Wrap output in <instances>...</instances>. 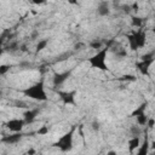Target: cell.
I'll use <instances>...</instances> for the list:
<instances>
[{
	"mask_svg": "<svg viewBox=\"0 0 155 155\" xmlns=\"http://www.w3.org/2000/svg\"><path fill=\"white\" fill-rule=\"evenodd\" d=\"M21 92L25 97H29V98L35 99V101H39V102L47 101V96H46V92H45V88H44V81L42 80H40L39 82L34 84L30 87H27V88L22 90Z\"/></svg>",
	"mask_w": 155,
	"mask_h": 155,
	"instance_id": "1",
	"label": "cell"
},
{
	"mask_svg": "<svg viewBox=\"0 0 155 155\" xmlns=\"http://www.w3.org/2000/svg\"><path fill=\"white\" fill-rule=\"evenodd\" d=\"M109 50L110 48L108 46H104L103 48L98 50L96 54H93L91 58H88L87 61L91 64V67L101 69V70H108V65L105 63V58H107V54H108Z\"/></svg>",
	"mask_w": 155,
	"mask_h": 155,
	"instance_id": "2",
	"label": "cell"
},
{
	"mask_svg": "<svg viewBox=\"0 0 155 155\" xmlns=\"http://www.w3.org/2000/svg\"><path fill=\"white\" fill-rule=\"evenodd\" d=\"M75 130H76V126H71V128L67 133H64L53 145L58 147L62 151H69L73 148V136H74Z\"/></svg>",
	"mask_w": 155,
	"mask_h": 155,
	"instance_id": "3",
	"label": "cell"
},
{
	"mask_svg": "<svg viewBox=\"0 0 155 155\" xmlns=\"http://www.w3.org/2000/svg\"><path fill=\"white\" fill-rule=\"evenodd\" d=\"M57 94L59 96L61 101L64 103V104H71V105H75L76 102H75V96H76V91H57Z\"/></svg>",
	"mask_w": 155,
	"mask_h": 155,
	"instance_id": "4",
	"label": "cell"
},
{
	"mask_svg": "<svg viewBox=\"0 0 155 155\" xmlns=\"http://www.w3.org/2000/svg\"><path fill=\"white\" fill-rule=\"evenodd\" d=\"M24 126H25L24 119H11L6 122V127L12 132H22Z\"/></svg>",
	"mask_w": 155,
	"mask_h": 155,
	"instance_id": "5",
	"label": "cell"
},
{
	"mask_svg": "<svg viewBox=\"0 0 155 155\" xmlns=\"http://www.w3.org/2000/svg\"><path fill=\"white\" fill-rule=\"evenodd\" d=\"M71 75V69L70 70H65L63 73H56L52 78V81H53V86L57 87V86H61L65 80H68Z\"/></svg>",
	"mask_w": 155,
	"mask_h": 155,
	"instance_id": "6",
	"label": "cell"
},
{
	"mask_svg": "<svg viewBox=\"0 0 155 155\" xmlns=\"http://www.w3.org/2000/svg\"><path fill=\"white\" fill-rule=\"evenodd\" d=\"M24 136H25V133H23V132H13L12 134L4 136V137L1 138V143H5V144H16V143H18Z\"/></svg>",
	"mask_w": 155,
	"mask_h": 155,
	"instance_id": "7",
	"label": "cell"
},
{
	"mask_svg": "<svg viewBox=\"0 0 155 155\" xmlns=\"http://www.w3.org/2000/svg\"><path fill=\"white\" fill-rule=\"evenodd\" d=\"M155 61V57L154 58H150V59H140V62L136 63V67L138 68V70L143 74V75H147L149 76V67L151 65V63Z\"/></svg>",
	"mask_w": 155,
	"mask_h": 155,
	"instance_id": "8",
	"label": "cell"
},
{
	"mask_svg": "<svg viewBox=\"0 0 155 155\" xmlns=\"http://www.w3.org/2000/svg\"><path fill=\"white\" fill-rule=\"evenodd\" d=\"M39 114V109L35 108V109H28L23 113V119L25 121V125H29V124H33L35 121V117L36 115Z\"/></svg>",
	"mask_w": 155,
	"mask_h": 155,
	"instance_id": "9",
	"label": "cell"
},
{
	"mask_svg": "<svg viewBox=\"0 0 155 155\" xmlns=\"http://www.w3.org/2000/svg\"><path fill=\"white\" fill-rule=\"evenodd\" d=\"M136 36H137V44H138V48H142L145 46L147 44V31L145 30H138L136 31Z\"/></svg>",
	"mask_w": 155,
	"mask_h": 155,
	"instance_id": "10",
	"label": "cell"
},
{
	"mask_svg": "<svg viewBox=\"0 0 155 155\" xmlns=\"http://www.w3.org/2000/svg\"><path fill=\"white\" fill-rule=\"evenodd\" d=\"M139 145H140L139 136H132V138L128 140V151L132 154L137 148H139Z\"/></svg>",
	"mask_w": 155,
	"mask_h": 155,
	"instance_id": "11",
	"label": "cell"
},
{
	"mask_svg": "<svg viewBox=\"0 0 155 155\" xmlns=\"http://www.w3.org/2000/svg\"><path fill=\"white\" fill-rule=\"evenodd\" d=\"M147 107H148V102L145 101V102H143L138 108H136V109L132 111L131 116H136V117H138V116H144V115H145V109H147Z\"/></svg>",
	"mask_w": 155,
	"mask_h": 155,
	"instance_id": "12",
	"label": "cell"
},
{
	"mask_svg": "<svg viewBox=\"0 0 155 155\" xmlns=\"http://www.w3.org/2000/svg\"><path fill=\"white\" fill-rule=\"evenodd\" d=\"M97 12L99 16H108L110 13V10H109V5L107 1H102L98 7H97Z\"/></svg>",
	"mask_w": 155,
	"mask_h": 155,
	"instance_id": "13",
	"label": "cell"
},
{
	"mask_svg": "<svg viewBox=\"0 0 155 155\" xmlns=\"http://www.w3.org/2000/svg\"><path fill=\"white\" fill-rule=\"evenodd\" d=\"M127 40H128V44H130V48H131L132 51L138 50V44H137L136 31H133L132 34H128V35H127Z\"/></svg>",
	"mask_w": 155,
	"mask_h": 155,
	"instance_id": "14",
	"label": "cell"
},
{
	"mask_svg": "<svg viewBox=\"0 0 155 155\" xmlns=\"http://www.w3.org/2000/svg\"><path fill=\"white\" fill-rule=\"evenodd\" d=\"M149 147H150V145H149V139H148V136L145 134V138H144V140H143V144L139 145L138 154H139V155H145V154H148Z\"/></svg>",
	"mask_w": 155,
	"mask_h": 155,
	"instance_id": "15",
	"label": "cell"
},
{
	"mask_svg": "<svg viewBox=\"0 0 155 155\" xmlns=\"http://www.w3.org/2000/svg\"><path fill=\"white\" fill-rule=\"evenodd\" d=\"M131 24H132L133 27L140 28L142 24H143V19H142L140 17H138V16H132V17H131Z\"/></svg>",
	"mask_w": 155,
	"mask_h": 155,
	"instance_id": "16",
	"label": "cell"
},
{
	"mask_svg": "<svg viewBox=\"0 0 155 155\" xmlns=\"http://www.w3.org/2000/svg\"><path fill=\"white\" fill-rule=\"evenodd\" d=\"M48 44V39H44V40H39V42L36 44V52L42 51Z\"/></svg>",
	"mask_w": 155,
	"mask_h": 155,
	"instance_id": "17",
	"label": "cell"
},
{
	"mask_svg": "<svg viewBox=\"0 0 155 155\" xmlns=\"http://www.w3.org/2000/svg\"><path fill=\"white\" fill-rule=\"evenodd\" d=\"M119 81H136V76L132 74H125L117 79Z\"/></svg>",
	"mask_w": 155,
	"mask_h": 155,
	"instance_id": "18",
	"label": "cell"
},
{
	"mask_svg": "<svg viewBox=\"0 0 155 155\" xmlns=\"http://www.w3.org/2000/svg\"><path fill=\"white\" fill-rule=\"evenodd\" d=\"M90 47L91 48H94V50H101V48H103V41L94 40V41L90 42Z\"/></svg>",
	"mask_w": 155,
	"mask_h": 155,
	"instance_id": "19",
	"label": "cell"
},
{
	"mask_svg": "<svg viewBox=\"0 0 155 155\" xmlns=\"http://www.w3.org/2000/svg\"><path fill=\"white\" fill-rule=\"evenodd\" d=\"M50 132V127L47 126V125H44V126H41L38 131H36V134H39V136H45V134H47Z\"/></svg>",
	"mask_w": 155,
	"mask_h": 155,
	"instance_id": "20",
	"label": "cell"
},
{
	"mask_svg": "<svg viewBox=\"0 0 155 155\" xmlns=\"http://www.w3.org/2000/svg\"><path fill=\"white\" fill-rule=\"evenodd\" d=\"M6 50H7V51H10V52H15V51L19 50V47H18V44H17L16 41H13V42L8 44V46L6 47Z\"/></svg>",
	"mask_w": 155,
	"mask_h": 155,
	"instance_id": "21",
	"label": "cell"
},
{
	"mask_svg": "<svg viewBox=\"0 0 155 155\" xmlns=\"http://www.w3.org/2000/svg\"><path fill=\"white\" fill-rule=\"evenodd\" d=\"M131 132H132V136H140V133H142V131H140V128L138 126H132L131 127Z\"/></svg>",
	"mask_w": 155,
	"mask_h": 155,
	"instance_id": "22",
	"label": "cell"
},
{
	"mask_svg": "<svg viewBox=\"0 0 155 155\" xmlns=\"http://www.w3.org/2000/svg\"><path fill=\"white\" fill-rule=\"evenodd\" d=\"M115 54H116L117 57L122 58V57H126V56H127V52H126V50L120 48V50H116V51H115Z\"/></svg>",
	"mask_w": 155,
	"mask_h": 155,
	"instance_id": "23",
	"label": "cell"
},
{
	"mask_svg": "<svg viewBox=\"0 0 155 155\" xmlns=\"http://www.w3.org/2000/svg\"><path fill=\"white\" fill-rule=\"evenodd\" d=\"M69 56H70V53H69V52H65V53L61 54V56H59V57L56 59V62H62V61H65V59H67Z\"/></svg>",
	"mask_w": 155,
	"mask_h": 155,
	"instance_id": "24",
	"label": "cell"
},
{
	"mask_svg": "<svg viewBox=\"0 0 155 155\" xmlns=\"http://www.w3.org/2000/svg\"><path fill=\"white\" fill-rule=\"evenodd\" d=\"M8 70H10V65L2 64V65L0 67V74H1V75H5V73H6V71H8Z\"/></svg>",
	"mask_w": 155,
	"mask_h": 155,
	"instance_id": "25",
	"label": "cell"
},
{
	"mask_svg": "<svg viewBox=\"0 0 155 155\" xmlns=\"http://www.w3.org/2000/svg\"><path fill=\"white\" fill-rule=\"evenodd\" d=\"M148 128H153L154 126H155V119H153V117H150V119H148V121H147V125H145Z\"/></svg>",
	"mask_w": 155,
	"mask_h": 155,
	"instance_id": "26",
	"label": "cell"
},
{
	"mask_svg": "<svg viewBox=\"0 0 155 155\" xmlns=\"http://www.w3.org/2000/svg\"><path fill=\"white\" fill-rule=\"evenodd\" d=\"M15 105H16L17 108H28L27 103H24V102H22V101H16Z\"/></svg>",
	"mask_w": 155,
	"mask_h": 155,
	"instance_id": "27",
	"label": "cell"
},
{
	"mask_svg": "<svg viewBox=\"0 0 155 155\" xmlns=\"http://www.w3.org/2000/svg\"><path fill=\"white\" fill-rule=\"evenodd\" d=\"M122 11H124L125 13H127V15H128V13L132 11V7H131V5H124V6H122Z\"/></svg>",
	"mask_w": 155,
	"mask_h": 155,
	"instance_id": "28",
	"label": "cell"
},
{
	"mask_svg": "<svg viewBox=\"0 0 155 155\" xmlns=\"http://www.w3.org/2000/svg\"><path fill=\"white\" fill-rule=\"evenodd\" d=\"M131 7H132V11H134V12H138V11H139V4H138L137 1H134V2L131 5Z\"/></svg>",
	"mask_w": 155,
	"mask_h": 155,
	"instance_id": "29",
	"label": "cell"
},
{
	"mask_svg": "<svg viewBox=\"0 0 155 155\" xmlns=\"http://www.w3.org/2000/svg\"><path fill=\"white\" fill-rule=\"evenodd\" d=\"M92 128H93L94 131H98V130H99V122L93 121V122H92Z\"/></svg>",
	"mask_w": 155,
	"mask_h": 155,
	"instance_id": "30",
	"label": "cell"
},
{
	"mask_svg": "<svg viewBox=\"0 0 155 155\" xmlns=\"http://www.w3.org/2000/svg\"><path fill=\"white\" fill-rule=\"evenodd\" d=\"M31 2L35 4V5H41V4L45 2V0H31Z\"/></svg>",
	"mask_w": 155,
	"mask_h": 155,
	"instance_id": "31",
	"label": "cell"
},
{
	"mask_svg": "<svg viewBox=\"0 0 155 155\" xmlns=\"http://www.w3.org/2000/svg\"><path fill=\"white\" fill-rule=\"evenodd\" d=\"M68 4H70V5H78L79 1L78 0H68Z\"/></svg>",
	"mask_w": 155,
	"mask_h": 155,
	"instance_id": "32",
	"label": "cell"
},
{
	"mask_svg": "<svg viewBox=\"0 0 155 155\" xmlns=\"http://www.w3.org/2000/svg\"><path fill=\"white\" fill-rule=\"evenodd\" d=\"M38 36V31H34L33 34H31V39H35Z\"/></svg>",
	"mask_w": 155,
	"mask_h": 155,
	"instance_id": "33",
	"label": "cell"
},
{
	"mask_svg": "<svg viewBox=\"0 0 155 155\" xmlns=\"http://www.w3.org/2000/svg\"><path fill=\"white\" fill-rule=\"evenodd\" d=\"M27 153H28V154H35V150H34V149H29Z\"/></svg>",
	"mask_w": 155,
	"mask_h": 155,
	"instance_id": "34",
	"label": "cell"
},
{
	"mask_svg": "<svg viewBox=\"0 0 155 155\" xmlns=\"http://www.w3.org/2000/svg\"><path fill=\"white\" fill-rule=\"evenodd\" d=\"M151 148H153V149H154V150H155V140H154V142H153V143H151Z\"/></svg>",
	"mask_w": 155,
	"mask_h": 155,
	"instance_id": "35",
	"label": "cell"
},
{
	"mask_svg": "<svg viewBox=\"0 0 155 155\" xmlns=\"http://www.w3.org/2000/svg\"><path fill=\"white\" fill-rule=\"evenodd\" d=\"M153 33H154V34H155V27H154V28H153Z\"/></svg>",
	"mask_w": 155,
	"mask_h": 155,
	"instance_id": "36",
	"label": "cell"
},
{
	"mask_svg": "<svg viewBox=\"0 0 155 155\" xmlns=\"http://www.w3.org/2000/svg\"><path fill=\"white\" fill-rule=\"evenodd\" d=\"M154 18H155V15H154Z\"/></svg>",
	"mask_w": 155,
	"mask_h": 155,
	"instance_id": "37",
	"label": "cell"
}]
</instances>
